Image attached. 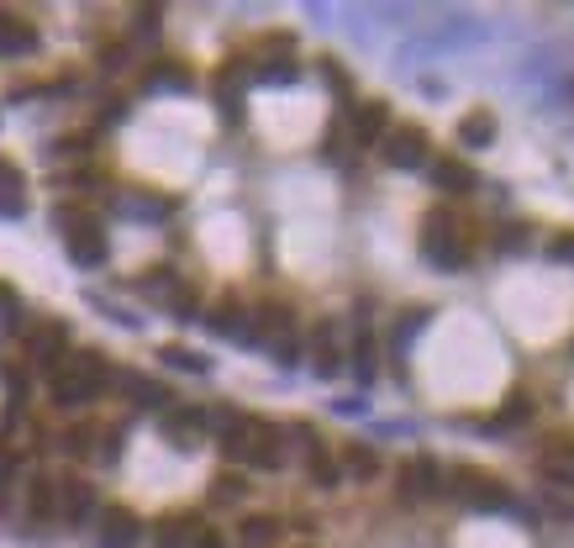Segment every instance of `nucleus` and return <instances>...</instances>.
Returning <instances> with one entry per match:
<instances>
[{"instance_id": "12", "label": "nucleus", "mask_w": 574, "mask_h": 548, "mask_svg": "<svg viewBox=\"0 0 574 548\" xmlns=\"http://www.w3.org/2000/svg\"><path fill=\"white\" fill-rule=\"evenodd\" d=\"M385 132H390V106H385V100H364V106H354V143L369 148V143H380Z\"/></svg>"}, {"instance_id": "24", "label": "nucleus", "mask_w": 574, "mask_h": 548, "mask_svg": "<svg viewBox=\"0 0 574 548\" xmlns=\"http://www.w3.org/2000/svg\"><path fill=\"white\" fill-rule=\"evenodd\" d=\"M337 470H348L354 480H375V475H380V459H375V449H369V443H348Z\"/></svg>"}, {"instance_id": "20", "label": "nucleus", "mask_w": 574, "mask_h": 548, "mask_svg": "<svg viewBox=\"0 0 574 548\" xmlns=\"http://www.w3.org/2000/svg\"><path fill=\"white\" fill-rule=\"evenodd\" d=\"M248 311L238 307V301H221V307H212V316H206V327L212 333H221V337H248Z\"/></svg>"}, {"instance_id": "19", "label": "nucleus", "mask_w": 574, "mask_h": 548, "mask_svg": "<svg viewBox=\"0 0 574 548\" xmlns=\"http://www.w3.org/2000/svg\"><path fill=\"white\" fill-rule=\"evenodd\" d=\"M312 369L322 375V380H333L337 369H343V354H337V343H333V327H316V337H312Z\"/></svg>"}, {"instance_id": "37", "label": "nucleus", "mask_w": 574, "mask_h": 548, "mask_svg": "<svg viewBox=\"0 0 574 548\" xmlns=\"http://www.w3.org/2000/svg\"><path fill=\"white\" fill-rule=\"evenodd\" d=\"M26 201H0V216H22Z\"/></svg>"}, {"instance_id": "23", "label": "nucleus", "mask_w": 574, "mask_h": 548, "mask_svg": "<svg viewBox=\"0 0 574 548\" xmlns=\"http://www.w3.org/2000/svg\"><path fill=\"white\" fill-rule=\"evenodd\" d=\"M375 364H380V354H375V333H369V322H359V337H354V375H359V385L375 380Z\"/></svg>"}, {"instance_id": "31", "label": "nucleus", "mask_w": 574, "mask_h": 548, "mask_svg": "<svg viewBox=\"0 0 574 548\" xmlns=\"http://www.w3.org/2000/svg\"><path fill=\"white\" fill-rule=\"evenodd\" d=\"M0 191H11V195H22V191H26L22 169L11 164V159H0Z\"/></svg>"}, {"instance_id": "3", "label": "nucleus", "mask_w": 574, "mask_h": 548, "mask_svg": "<svg viewBox=\"0 0 574 548\" xmlns=\"http://www.w3.org/2000/svg\"><path fill=\"white\" fill-rule=\"evenodd\" d=\"M58 233L69 243V259L79 269H100L106 264V227H100L90 212H74V206H58Z\"/></svg>"}, {"instance_id": "15", "label": "nucleus", "mask_w": 574, "mask_h": 548, "mask_svg": "<svg viewBox=\"0 0 574 548\" xmlns=\"http://www.w3.org/2000/svg\"><path fill=\"white\" fill-rule=\"evenodd\" d=\"M432 185L443 195H475L479 174L469 164H458V159H437V164H432Z\"/></svg>"}, {"instance_id": "2", "label": "nucleus", "mask_w": 574, "mask_h": 548, "mask_svg": "<svg viewBox=\"0 0 574 548\" xmlns=\"http://www.w3.org/2000/svg\"><path fill=\"white\" fill-rule=\"evenodd\" d=\"M111 380H117V375H111V358L96 354V348H79L69 364H58V369L48 375V396H53V406L79 411V406L96 401Z\"/></svg>"}, {"instance_id": "16", "label": "nucleus", "mask_w": 574, "mask_h": 548, "mask_svg": "<svg viewBox=\"0 0 574 548\" xmlns=\"http://www.w3.org/2000/svg\"><path fill=\"white\" fill-rule=\"evenodd\" d=\"M26 517L32 523H53L58 517V480L53 475H32V485H26Z\"/></svg>"}, {"instance_id": "30", "label": "nucleus", "mask_w": 574, "mask_h": 548, "mask_svg": "<svg viewBox=\"0 0 574 548\" xmlns=\"http://www.w3.org/2000/svg\"><path fill=\"white\" fill-rule=\"evenodd\" d=\"M132 22H138V37H159V22H164V11H159V6H143Z\"/></svg>"}, {"instance_id": "9", "label": "nucleus", "mask_w": 574, "mask_h": 548, "mask_svg": "<svg viewBox=\"0 0 574 548\" xmlns=\"http://www.w3.org/2000/svg\"><path fill=\"white\" fill-rule=\"evenodd\" d=\"M295 438L306 443V475H312V485H322V491H333L337 480H343V470H337V459H333V449L316 438L312 428H295Z\"/></svg>"}, {"instance_id": "25", "label": "nucleus", "mask_w": 574, "mask_h": 548, "mask_svg": "<svg viewBox=\"0 0 574 548\" xmlns=\"http://www.w3.org/2000/svg\"><path fill=\"white\" fill-rule=\"evenodd\" d=\"M458 143H464V148H490V143H496V117H485V111L464 117V121H458Z\"/></svg>"}, {"instance_id": "7", "label": "nucleus", "mask_w": 574, "mask_h": 548, "mask_svg": "<svg viewBox=\"0 0 574 548\" xmlns=\"http://www.w3.org/2000/svg\"><path fill=\"white\" fill-rule=\"evenodd\" d=\"M422 254H427V264H437V269H469V243L458 238L454 227H437V222L422 227Z\"/></svg>"}, {"instance_id": "21", "label": "nucleus", "mask_w": 574, "mask_h": 548, "mask_svg": "<svg viewBox=\"0 0 574 548\" xmlns=\"http://www.w3.org/2000/svg\"><path fill=\"white\" fill-rule=\"evenodd\" d=\"M117 385H121V396H127V401H138V406H169L164 385L143 380V375H117Z\"/></svg>"}, {"instance_id": "22", "label": "nucleus", "mask_w": 574, "mask_h": 548, "mask_svg": "<svg viewBox=\"0 0 574 548\" xmlns=\"http://www.w3.org/2000/svg\"><path fill=\"white\" fill-rule=\"evenodd\" d=\"M538 475L549 480V491H574V449L549 453V459L538 464Z\"/></svg>"}, {"instance_id": "5", "label": "nucleus", "mask_w": 574, "mask_h": 548, "mask_svg": "<svg viewBox=\"0 0 574 548\" xmlns=\"http://www.w3.org/2000/svg\"><path fill=\"white\" fill-rule=\"evenodd\" d=\"M437 491H443V470H437V459H432V453H411L407 464L396 470V496L407 501V506L437 496Z\"/></svg>"}, {"instance_id": "29", "label": "nucleus", "mask_w": 574, "mask_h": 548, "mask_svg": "<svg viewBox=\"0 0 574 548\" xmlns=\"http://www.w3.org/2000/svg\"><path fill=\"white\" fill-rule=\"evenodd\" d=\"M90 438H96L90 428H69L64 432V453H69V459H85V453H90Z\"/></svg>"}, {"instance_id": "34", "label": "nucleus", "mask_w": 574, "mask_h": 548, "mask_svg": "<svg viewBox=\"0 0 574 548\" xmlns=\"http://www.w3.org/2000/svg\"><path fill=\"white\" fill-rule=\"evenodd\" d=\"M185 548H227V544H221V533H212V527H201V533H195V538H191Z\"/></svg>"}, {"instance_id": "17", "label": "nucleus", "mask_w": 574, "mask_h": 548, "mask_svg": "<svg viewBox=\"0 0 574 548\" xmlns=\"http://www.w3.org/2000/svg\"><path fill=\"white\" fill-rule=\"evenodd\" d=\"M280 544V517H242L238 527V548H274Z\"/></svg>"}, {"instance_id": "6", "label": "nucleus", "mask_w": 574, "mask_h": 548, "mask_svg": "<svg viewBox=\"0 0 574 548\" xmlns=\"http://www.w3.org/2000/svg\"><path fill=\"white\" fill-rule=\"evenodd\" d=\"M96 538H100V548H132L143 538V517H138L132 506H100Z\"/></svg>"}, {"instance_id": "13", "label": "nucleus", "mask_w": 574, "mask_h": 548, "mask_svg": "<svg viewBox=\"0 0 574 548\" xmlns=\"http://www.w3.org/2000/svg\"><path fill=\"white\" fill-rule=\"evenodd\" d=\"M201 432H206V411H201V406H174V411H164V438L169 443L191 449Z\"/></svg>"}, {"instance_id": "10", "label": "nucleus", "mask_w": 574, "mask_h": 548, "mask_svg": "<svg viewBox=\"0 0 574 548\" xmlns=\"http://www.w3.org/2000/svg\"><path fill=\"white\" fill-rule=\"evenodd\" d=\"M64 348H69V327H64V322H48V327L26 333V354H32V364H37V369H48V375L58 369Z\"/></svg>"}, {"instance_id": "18", "label": "nucleus", "mask_w": 574, "mask_h": 548, "mask_svg": "<svg viewBox=\"0 0 574 548\" xmlns=\"http://www.w3.org/2000/svg\"><path fill=\"white\" fill-rule=\"evenodd\" d=\"M522 422H532V396H522V390H517V396H506L501 411H496L485 428H490V432H511V428H522Z\"/></svg>"}, {"instance_id": "11", "label": "nucleus", "mask_w": 574, "mask_h": 548, "mask_svg": "<svg viewBox=\"0 0 574 548\" xmlns=\"http://www.w3.org/2000/svg\"><path fill=\"white\" fill-rule=\"evenodd\" d=\"M26 53H37V26L0 11V58H26Z\"/></svg>"}, {"instance_id": "1", "label": "nucleus", "mask_w": 574, "mask_h": 548, "mask_svg": "<svg viewBox=\"0 0 574 548\" xmlns=\"http://www.w3.org/2000/svg\"><path fill=\"white\" fill-rule=\"evenodd\" d=\"M206 428H216L221 438V453L238 459V464H253V470H280L285 464V432L263 417H242V411H216L206 417Z\"/></svg>"}, {"instance_id": "28", "label": "nucleus", "mask_w": 574, "mask_h": 548, "mask_svg": "<svg viewBox=\"0 0 574 548\" xmlns=\"http://www.w3.org/2000/svg\"><path fill=\"white\" fill-rule=\"evenodd\" d=\"M195 533H201V523H195V517H169V523H164V538H159V544H164V548H185Z\"/></svg>"}, {"instance_id": "14", "label": "nucleus", "mask_w": 574, "mask_h": 548, "mask_svg": "<svg viewBox=\"0 0 574 548\" xmlns=\"http://www.w3.org/2000/svg\"><path fill=\"white\" fill-rule=\"evenodd\" d=\"M90 512H96L90 480H64V485H58V517H64V523H90Z\"/></svg>"}, {"instance_id": "36", "label": "nucleus", "mask_w": 574, "mask_h": 548, "mask_svg": "<svg viewBox=\"0 0 574 548\" xmlns=\"http://www.w3.org/2000/svg\"><path fill=\"white\" fill-rule=\"evenodd\" d=\"M522 238H527V227H501V248L511 254V248H522Z\"/></svg>"}, {"instance_id": "33", "label": "nucleus", "mask_w": 574, "mask_h": 548, "mask_svg": "<svg viewBox=\"0 0 574 548\" xmlns=\"http://www.w3.org/2000/svg\"><path fill=\"white\" fill-rule=\"evenodd\" d=\"M549 512L553 517H574V496L570 491H549Z\"/></svg>"}, {"instance_id": "27", "label": "nucleus", "mask_w": 574, "mask_h": 548, "mask_svg": "<svg viewBox=\"0 0 574 548\" xmlns=\"http://www.w3.org/2000/svg\"><path fill=\"white\" fill-rule=\"evenodd\" d=\"M242 496H248V480H242V475H232V470L212 480V506H238Z\"/></svg>"}, {"instance_id": "32", "label": "nucleus", "mask_w": 574, "mask_h": 548, "mask_svg": "<svg viewBox=\"0 0 574 548\" xmlns=\"http://www.w3.org/2000/svg\"><path fill=\"white\" fill-rule=\"evenodd\" d=\"M549 259H553V264H574V233H564V238H553Z\"/></svg>"}, {"instance_id": "8", "label": "nucleus", "mask_w": 574, "mask_h": 548, "mask_svg": "<svg viewBox=\"0 0 574 548\" xmlns=\"http://www.w3.org/2000/svg\"><path fill=\"white\" fill-rule=\"evenodd\" d=\"M385 148V164L390 169H422L427 164V132L422 127H396V132H385L380 138Z\"/></svg>"}, {"instance_id": "4", "label": "nucleus", "mask_w": 574, "mask_h": 548, "mask_svg": "<svg viewBox=\"0 0 574 548\" xmlns=\"http://www.w3.org/2000/svg\"><path fill=\"white\" fill-rule=\"evenodd\" d=\"M448 491H454L464 506H475V512H506V506H511V491H506L496 475L475 470V464H458V470H448Z\"/></svg>"}, {"instance_id": "26", "label": "nucleus", "mask_w": 574, "mask_h": 548, "mask_svg": "<svg viewBox=\"0 0 574 548\" xmlns=\"http://www.w3.org/2000/svg\"><path fill=\"white\" fill-rule=\"evenodd\" d=\"M159 358H164V364H174V369H185V375H206V369H212V358L195 354V348H180V343L159 348Z\"/></svg>"}, {"instance_id": "35", "label": "nucleus", "mask_w": 574, "mask_h": 548, "mask_svg": "<svg viewBox=\"0 0 574 548\" xmlns=\"http://www.w3.org/2000/svg\"><path fill=\"white\" fill-rule=\"evenodd\" d=\"M100 64H106V74H117L121 64H127V49H106L100 53Z\"/></svg>"}]
</instances>
